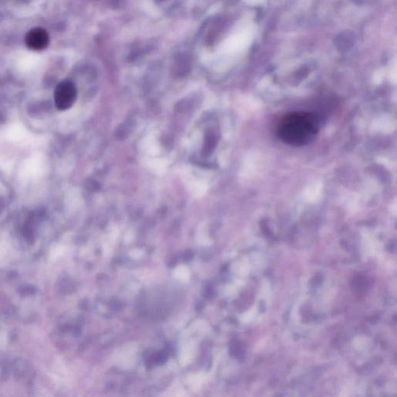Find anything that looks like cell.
I'll return each instance as SVG.
<instances>
[{
  "label": "cell",
  "mask_w": 397,
  "mask_h": 397,
  "mask_svg": "<svg viewBox=\"0 0 397 397\" xmlns=\"http://www.w3.org/2000/svg\"><path fill=\"white\" fill-rule=\"evenodd\" d=\"M318 130L319 120L315 114L295 111L281 119L276 127V135L288 145L302 147L311 143Z\"/></svg>",
  "instance_id": "6da1fadb"
},
{
  "label": "cell",
  "mask_w": 397,
  "mask_h": 397,
  "mask_svg": "<svg viewBox=\"0 0 397 397\" xmlns=\"http://www.w3.org/2000/svg\"><path fill=\"white\" fill-rule=\"evenodd\" d=\"M77 90L70 81H63L57 85L55 92V102L59 111H66L72 107L76 101Z\"/></svg>",
  "instance_id": "7a4b0ae2"
},
{
  "label": "cell",
  "mask_w": 397,
  "mask_h": 397,
  "mask_svg": "<svg viewBox=\"0 0 397 397\" xmlns=\"http://www.w3.org/2000/svg\"><path fill=\"white\" fill-rule=\"evenodd\" d=\"M50 38L46 30L37 28L31 30L25 37V43L29 49L35 52L45 50L49 45Z\"/></svg>",
  "instance_id": "3957f363"
}]
</instances>
